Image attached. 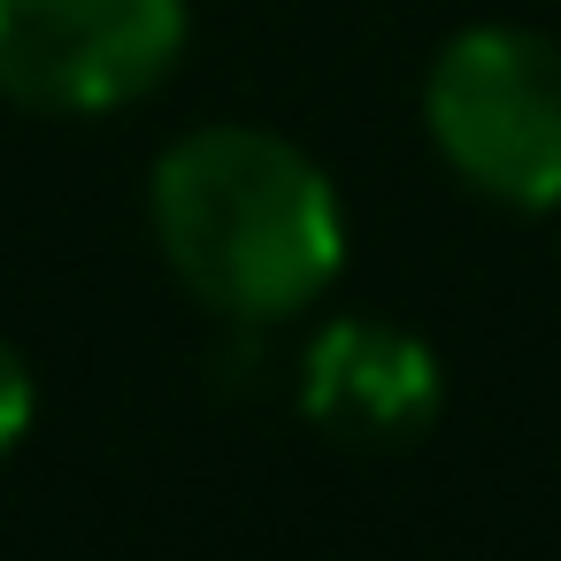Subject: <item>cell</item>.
<instances>
[{
    "label": "cell",
    "mask_w": 561,
    "mask_h": 561,
    "mask_svg": "<svg viewBox=\"0 0 561 561\" xmlns=\"http://www.w3.org/2000/svg\"><path fill=\"white\" fill-rule=\"evenodd\" d=\"M147 224L185 300L239 331L308 316L346 270V208L331 170L262 124H201L162 147Z\"/></svg>",
    "instance_id": "obj_1"
},
{
    "label": "cell",
    "mask_w": 561,
    "mask_h": 561,
    "mask_svg": "<svg viewBox=\"0 0 561 561\" xmlns=\"http://www.w3.org/2000/svg\"><path fill=\"white\" fill-rule=\"evenodd\" d=\"M431 154L492 208H561V39L530 24H469L423 70Z\"/></svg>",
    "instance_id": "obj_2"
},
{
    "label": "cell",
    "mask_w": 561,
    "mask_h": 561,
    "mask_svg": "<svg viewBox=\"0 0 561 561\" xmlns=\"http://www.w3.org/2000/svg\"><path fill=\"white\" fill-rule=\"evenodd\" d=\"M185 0H0V101L32 116H116L170 85Z\"/></svg>",
    "instance_id": "obj_3"
},
{
    "label": "cell",
    "mask_w": 561,
    "mask_h": 561,
    "mask_svg": "<svg viewBox=\"0 0 561 561\" xmlns=\"http://www.w3.org/2000/svg\"><path fill=\"white\" fill-rule=\"evenodd\" d=\"M438 354L385 316H331L300 354V415L331 446H408L438 423Z\"/></svg>",
    "instance_id": "obj_4"
},
{
    "label": "cell",
    "mask_w": 561,
    "mask_h": 561,
    "mask_svg": "<svg viewBox=\"0 0 561 561\" xmlns=\"http://www.w3.org/2000/svg\"><path fill=\"white\" fill-rule=\"evenodd\" d=\"M32 415H39V385H32V362L0 339V461H9L16 446H24V431H32Z\"/></svg>",
    "instance_id": "obj_5"
}]
</instances>
